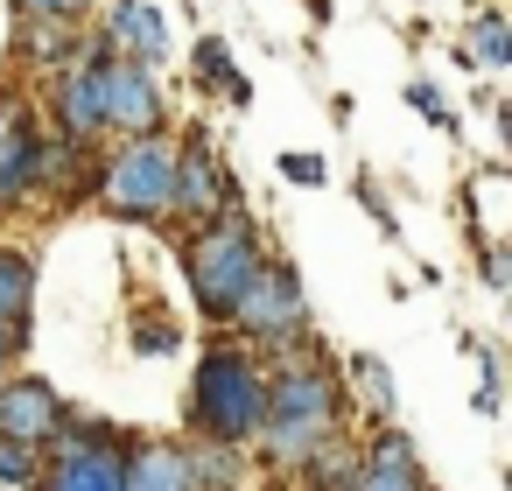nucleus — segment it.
I'll return each mask as SVG.
<instances>
[{
  "label": "nucleus",
  "instance_id": "23",
  "mask_svg": "<svg viewBox=\"0 0 512 491\" xmlns=\"http://www.w3.org/2000/svg\"><path fill=\"white\" fill-rule=\"evenodd\" d=\"M351 372L365 379V393H372V407L386 414V407H393V379H386V365H379V358H351Z\"/></svg>",
  "mask_w": 512,
  "mask_h": 491
},
{
  "label": "nucleus",
  "instance_id": "11",
  "mask_svg": "<svg viewBox=\"0 0 512 491\" xmlns=\"http://www.w3.org/2000/svg\"><path fill=\"white\" fill-rule=\"evenodd\" d=\"M106 57H127V64H162L169 57V29L148 0H113L106 8Z\"/></svg>",
  "mask_w": 512,
  "mask_h": 491
},
{
  "label": "nucleus",
  "instance_id": "6",
  "mask_svg": "<svg viewBox=\"0 0 512 491\" xmlns=\"http://www.w3.org/2000/svg\"><path fill=\"white\" fill-rule=\"evenodd\" d=\"M225 323H239L246 337H267V344H302V330H309V302H302L295 267L260 260V274L246 281V295L232 302V316H225Z\"/></svg>",
  "mask_w": 512,
  "mask_h": 491
},
{
  "label": "nucleus",
  "instance_id": "1",
  "mask_svg": "<svg viewBox=\"0 0 512 491\" xmlns=\"http://www.w3.org/2000/svg\"><path fill=\"white\" fill-rule=\"evenodd\" d=\"M337 421H344V379H337L323 358L295 351V358L267 379V414H260L267 456L288 463V470H302V463L337 435Z\"/></svg>",
  "mask_w": 512,
  "mask_h": 491
},
{
  "label": "nucleus",
  "instance_id": "22",
  "mask_svg": "<svg viewBox=\"0 0 512 491\" xmlns=\"http://www.w3.org/2000/svg\"><path fill=\"white\" fill-rule=\"evenodd\" d=\"M281 176L295 183V190H323L330 176H323V155H281Z\"/></svg>",
  "mask_w": 512,
  "mask_h": 491
},
{
  "label": "nucleus",
  "instance_id": "8",
  "mask_svg": "<svg viewBox=\"0 0 512 491\" xmlns=\"http://www.w3.org/2000/svg\"><path fill=\"white\" fill-rule=\"evenodd\" d=\"M169 211L190 218V225H211V218L232 211V176H225V162L204 141H183L176 148V197H169Z\"/></svg>",
  "mask_w": 512,
  "mask_h": 491
},
{
  "label": "nucleus",
  "instance_id": "18",
  "mask_svg": "<svg viewBox=\"0 0 512 491\" xmlns=\"http://www.w3.org/2000/svg\"><path fill=\"white\" fill-rule=\"evenodd\" d=\"M197 78H204V85H218V92H232V99L246 106V78L232 71V50H225L218 36H204V43H197Z\"/></svg>",
  "mask_w": 512,
  "mask_h": 491
},
{
  "label": "nucleus",
  "instance_id": "16",
  "mask_svg": "<svg viewBox=\"0 0 512 491\" xmlns=\"http://www.w3.org/2000/svg\"><path fill=\"white\" fill-rule=\"evenodd\" d=\"M183 456H190V491H239V477H246L239 449H225V442H197Z\"/></svg>",
  "mask_w": 512,
  "mask_h": 491
},
{
  "label": "nucleus",
  "instance_id": "12",
  "mask_svg": "<svg viewBox=\"0 0 512 491\" xmlns=\"http://www.w3.org/2000/svg\"><path fill=\"white\" fill-rule=\"evenodd\" d=\"M351 491H428V477H421V463H414V442L386 428V435L365 449V470H358Z\"/></svg>",
  "mask_w": 512,
  "mask_h": 491
},
{
  "label": "nucleus",
  "instance_id": "24",
  "mask_svg": "<svg viewBox=\"0 0 512 491\" xmlns=\"http://www.w3.org/2000/svg\"><path fill=\"white\" fill-rule=\"evenodd\" d=\"M407 99H414V106H421L435 127H449V113H442V92H435V85H421V78H414V85H407Z\"/></svg>",
  "mask_w": 512,
  "mask_h": 491
},
{
  "label": "nucleus",
  "instance_id": "9",
  "mask_svg": "<svg viewBox=\"0 0 512 491\" xmlns=\"http://www.w3.org/2000/svg\"><path fill=\"white\" fill-rule=\"evenodd\" d=\"M57 428H64L57 386H43V379H8V386H0V435H8V442L43 449V442H57Z\"/></svg>",
  "mask_w": 512,
  "mask_h": 491
},
{
  "label": "nucleus",
  "instance_id": "5",
  "mask_svg": "<svg viewBox=\"0 0 512 491\" xmlns=\"http://www.w3.org/2000/svg\"><path fill=\"white\" fill-rule=\"evenodd\" d=\"M64 442H57V463H50V477H43V491H120V470H127V449H134V435H120L113 421H71L64 414V428H57Z\"/></svg>",
  "mask_w": 512,
  "mask_h": 491
},
{
  "label": "nucleus",
  "instance_id": "17",
  "mask_svg": "<svg viewBox=\"0 0 512 491\" xmlns=\"http://www.w3.org/2000/svg\"><path fill=\"white\" fill-rule=\"evenodd\" d=\"M505 57H512L505 15H498V8H484V15L470 22V64H477V71H505Z\"/></svg>",
  "mask_w": 512,
  "mask_h": 491
},
{
  "label": "nucleus",
  "instance_id": "21",
  "mask_svg": "<svg viewBox=\"0 0 512 491\" xmlns=\"http://www.w3.org/2000/svg\"><path fill=\"white\" fill-rule=\"evenodd\" d=\"M15 8H22L29 22H57V29H71V22L85 15V0H15Z\"/></svg>",
  "mask_w": 512,
  "mask_h": 491
},
{
  "label": "nucleus",
  "instance_id": "20",
  "mask_svg": "<svg viewBox=\"0 0 512 491\" xmlns=\"http://www.w3.org/2000/svg\"><path fill=\"white\" fill-rule=\"evenodd\" d=\"M36 477H43V456L0 435V484H36Z\"/></svg>",
  "mask_w": 512,
  "mask_h": 491
},
{
  "label": "nucleus",
  "instance_id": "7",
  "mask_svg": "<svg viewBox=\"0 0 512 491\" xmlns=\"http://www.w3.org/2000/svg\"><path fill=\"white\" fill-rule=\"evenodd\" d=\"M99 127L141 141V134H162V92L141 64L127 57H99Z\"/></svg>",
  "mask_w": 512,
  "mask_h": 491
},
{
  "label": "nucleus",
  "instance_id": "25",
  "mask_svg": "<svg viewBox=\"0 0 512 491\" xmlns=\"http://www.w3.org/2000/svg\"><path fill=\"white\" fill-rule=\"evenodd\" d=\"M484 281H491V295H505V281H512V260H505V246H484Z\"/></svg>",
  "mask_w": 512,
  "mask_h": 491
},
{
  "label": "nucleus",
  "instance_id": "15",
  "mask_svg": "<svg viewBox=\"0 0 512 491\" xmlns=\"http://www.w3.org/2000/svg\"><path fill=\"white\" fill-rule=\"evenodd\" d=\"M358 470H365V449H351V442H337V435L302 463L309 491H351V484H358Z\"/></svg>",
  "mask_w": 512,
  "mask_h": 491
},
{
  "label": "nucleus",
  "instance_id": "19",
  "mask_svg": "<svg viewBox=\"0 0 512 491\" xmlns=\"http://www.w3.org/2000/svg\"><path fill=\"white\" fill-rule=\"evenodd\" d=\"M29 57H36V64H71V29L29 22Z\"/></svg>",
  "mask_w": 512,
  "mask_h": 491
},
{
  "label": "nucleus",
  "instance_id": "13",
  "mask_svg": "<svg viewBox=\"0 0 512 491\" xmlns=\"http://www.w3.org/2000/svg\"><path fill=\"white\" fill-rule=\"evenodd\" d=\"M120 491H190V456L176 442H134L127 470H120Z\"/></svg>",
  "mask_w": 512,
  "mask_h": 491
},
{
  "label": "nucleus",
  "instance_id": "10",
  "mask_svg": "<svg viewBox=\"0 0 512 491\" xmlns=\"http://www.w3.org/2000/svg\"><path fill=\"white\" fill-rule=\"evenodd\" d=\"M99 57H106V43H92L85 57H71L64 64V78H57V127H64V141H92V134H106L99 127Z\"/></svg>",
  "mask_w": 512,
  "mask_h": 491
},
{
  "label": "nucleus",
  "instance_id": "2",
  "mask_svg": "<svg viewBox=\"0 0 512 491\" xmlns=\"http://www.w3.org/2000/svg\"><path fill=\"white\" fill-rule=\"evenodd\" d=\"M260 414H267V372H260L239 344L204 351L197 386H190V421L204 428V442L239 449L246 435H260Z\"/></svg>",
  "mask_w": 512,
  "mask_h": 491
},
{
  "label": "nucleus",
  "instance_id": "26",
  "mask_svg": "<svg viewBox=\"0 0 512 491\" xmlns=\"http://www.w3.org/2000/svg\"><path fill=\"white\" fill-rule=\"evenodd\" d=\"M22 351V330H8V323H0V372H8V358Z\"/></svg>",
  "mask_w": 512,
  "mask_h": 491
},
{
  "label": "nucleus",
  "instance_id": "3",
  "mask_svg": "<svg viewBox=\"0 0 512 491\" xmlns=\"http://www.w3.org/2000/svg\"><path fill=\"white\" fill-rule=\"evenodd\" d=\"M253 274H260V239H253V225H246L239 211L197 225V239H190V288H197V309H204V316L225 323Z\"/></svg>",
  "mask_w": 512,
  "mask_h": 491
},
{
  "label": "nucleus",
  "instance_id": "14",
  "mask_svg": "<svg viewBox=\"0 0 512 491\" xmlns=\"http://www.w3.org/2000/svg\"><path fill=\"white\" fill-rule=\"evenodd\" d=\"M29 309H36V260L22 246H0V323L22 330Z\"/></svg>",
  "mask_w": 512,
  "mask_h": 491
},
{
  "label": "nucleus",
  "instance_id": "4",
  "mask_svg": "<svg viewBox=\"0 0 512 491\" xmlns=\"http://www.w3.org/2000/svg\"><path fill=\"white\" fill-rule=\"evenodd\" d=\"M176 197V141L169 134H141L120 141V155L99 162V204L120 218H169Z\"/></svg>",
  "mask_w": 512,
  "mask_h": 491
}]
</instances>
